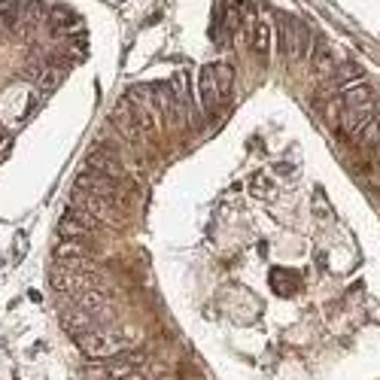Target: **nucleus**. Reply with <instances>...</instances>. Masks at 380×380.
Wrapping results in <instances>:
<instances>
[{"instance_id":"obj_8","label":"nucleus","mask_w":380,"mask_h":380,"mask_svg":"<svg viewBox=\"0 0 380 380\" xmlns=\"http://www.w3.org/2000/svg\"><path fill=\"white\" fill-rule=\"evenodd\" d=\"M86 167L89 171H98V174H104V176H113V180H122V174H125V167L119 162V155H116L113 149H95L91 155L86 158Z\"/></svg>"},{"instance_id":"obj_19","label":"nucleus","mask_w":380,"mask_h":380,"mask_svg":"<svg viewBox=\"0 0 380 380\" xmlns=\"http://www.w3.org/2000/svg\"><path fill=\"white\" fill-rule=\"evenodd\" d=\"M252 195H256V198H274V183L268 180L265 174L252 176Z\"/></svg>"},{"instance_id":"obj_15","label":"nucleus","mask_w":380,"mask_h":380,"mask_svg":"<svg viewBox=\"0 0 380 380\" xmlns=\"http://www.w3.org/2000/svg\"><path fill=\"white\" fill-rule=\"evenodd\" d=\"M210 70H213V82H216V91H219V100H225L228 95H231V86H234V70L225 61L210 64Z\"/></svg>"},{"instance_id":"obj_2","label":"nucleus","mask_w":380,"mask_h":380,"mask_svg":"<svg viewBox=\"0 0 380 380\" xmlns=\"http://www.w3.org/2000/svg\"><path fill=\"white\" fill-rule=\"evenodd\" d=\"M280 52L289 61H301L310 52V31L295 19H280Z\"/></svg>"},{"instance_id":"obj_9","label":"nucleus","mask_w":380,"mask_h":380,"mask_svg":"<svg viewBox=\"0 0 380 380\" xmlns=\"http://www.w3.org/2000/svg\"><path fill=\"white\" fill-rule=\"evenodd\" d=\"M61 323H64V328H67L70 335L82 337V335H89L91 328H98V317H95V314H89V310H82V307H76V304H73V307L61 317Z\"/></svg>"},{"instance_id":"obj_17","label":"nucleus","mask_w":380,"mask_h":380,"mask_svg":"<svg viewBox=\"0 0 380 380\" xmlns=\"http://www.w3.org/2000/svg\"><path fill=\"white\" fill-rule=\"evenodd\" d=\"M335 79L341 82L344 91L353 89V86H359V82H365V79H362V70H359L356 64H341V67L335 70Z\"/></svg>"},{"instance_id":"obj_20","label":"nucleus","mask_w":380,"mask_h":380,"mask_svg":"<svg viewBox=\"0 0 380 380\" xmlns=\"http://www.w3.org/2000/svg\"><path fill=\"white\" fill-rule=\"evenodd\" d=\"M122 380H143V374H134V371H131V374H128V377H122Z\"/></svg>"},{"instance_id":"obj_16","label":"nucleus","mask_w":380,"mask_h":380,"mask_svg":"<svg viewBox=\"0 0 380 380\" xmlns=\"http://www.w3.org/2000/svg\"><path fill=\"white\" fill-rule=\"evenodd\" d=\"M58 231L64 234V238H89L95 228H91L89 222H82L79 216L73 213V210H67V216L61 219V225H58Z\"/></svg>"},{"instance_id":"obj_11","label":"nucleus","mask_w":380,"mask_h":380,"mask_svg":"<svg viewBox=\"0 0 380 380\" xmlns=\"http://www.w3.org/2000/svg\"><path fill=\"white\" fill-rule=\"evenodd\" d=\"M73 304L76 307H82V310H89V314H95L98 319L107 314V307H109V298H107V292L104 289H86V292H79V295H73Z\"/></svg>"},{"instance_id":"obj_1","label":"nucleus","mask_w":380,"mask_h":380,"mask_svg":"<svg viewBox=\"0 0 380 380\" xmlns=\"http://www.w3.org/2000/svg\"><path fill=\"white\" fill-rule=\"evenodd\" d=\"M128 347V341L119 335V332H109V328H91L89 335L79 337V350L91 359H113Z\"/></svg>"},{"instance_id":"obj_13","label":"nucleus","mask_w":380,"mask_h":380,"mask_svg":"<svg viewBox=\"0 0 380 380\" xmlns=\"http://www.w3.org/2000/svg\"><path fill=\"white\" fill-rule=\"evenodd\" d=\"M310 64H314V73L319 76V79H328V76L335 79L337 64H335V55H332V49H328V46L314 49V52H310Z\"/></svg>"},{"instance_id":"obj_6","label":"nucleus","mask_w":380,"mask_h":380,"mask_svg":"<svg viewBox=\"0 0 380 380\" xmlns=\"http://www.w3.org/2000/svg\"><path fill=\"white\" fill-rule=\"evenodd\" d=\"M109 122H113V128L122 134L128 143H134L137 140V134H140V128H137V116H134V104L128 98L125 100H119V104L113 107V113H109Z\"/></svg>"},{"instance_id":"obj_4","label":"nucleus","mask_w":380,"mask_h":380,"mask_svg":"<svg viewBox=\"0 0 380 380\" xmlns=\"http://www.w3.org/2000/svg\"><path fill=\"white\" fill-rule=\"evenodd\" d=\"M70 207H73V210H82V213H89V216H95L98 222H107V225H113V222H116L113 201L98 198V195H89V192H82V189H76V192H73Z\"/></svg>"},{"instance_id":"obj_7","label":"nucleus","mask_w":380,"mask_h":380,"mask_svg":"<svg viewBox=\"0 0 380 380\" xmlns=\"http://www.w3.org/2000/svg\"><path fill=\"white\" fill-rule=\"evenodd\" d=\"M24 79L28 82H33V89L37 91H55L58 86H61V79H64V67H55V64H49V67H43V64H33V67H28L24 70Z\"/></svg>"},{"instance_id":"obj_3","label":"nucleus","mask_w":380,"mask_h":380,"mask_svg":"<svg viewBox=\"0 0 380 380\" xmlns=\"http://www.w3.org/2000/svg\"><path fill=\"white\" fill-rule=\"evenodd\" d=\"M377 116V107L374 100H368V104H344L341 107V116H337V125H341L344 131L350 134V137H362V131L368 128V122Z\"/></svg>"},{"instance_id":"obj_14","label":"nucleus","mask_w":380,"mask_h":380,"mask_svg":"<svg viewBox=\"0 0 380 380\" xmlns=\"http://www.w3.org/2000/svg\"><path fill=\"white\" fill-rule=\"evenodd\" d=\"M252 49H256V55L265 61L268 52H271V24L265 19H256L252 22Z\"/></svg>"},{"instance_id":"obj_10","label":"nucleus","mask_w":380,"mask_h":380,"mask_svg":"<svg viewBox=\"0 0 380 380\" xmlns=\"http://www.w3.org/2000/svg\"><path fill=\"white\" fill-rule=\"evenodd\" d=\"M198 104L204 113H210L216 104H219V91H216V82H213V70H210V64L207 67H201V73H198Z\"/></svg>"},{"instance_id":"obj_5","label":"nucleus","mask_w":380,"mask_h":380,"mask_svg":"<svg viewBox=\"0 0 380 380\" xmlns=\"http://www.w3.org/2000/svg\"><path fill=\"white\" fill-rule=\"evenodd\" d=\"M119 180H113V176H104L98 171H86L76 176V189L89 192V195H98V198H107V201H119Z\"/></svg>"},{"instance_id":"obj_12","label":"nucleus","mask_w":380,"mask_h":380,"mask_svg":"<svg viewBox=\"0 0 380 380\" xmlns=\"http://www.w3.org/2000/svg\"><path fill=\"white\" fill-rule=\"evenodd\" d=\"M89 256H91V247L86 243V238H64L55 247V259L58 261H64V259H89Z\"/></svg>"},{"instance_id":"obj_18","label":"nucleus","mask_w":380,"mask_h":380,"mask_svg":"<svg viewBox=\"0 0 380 380\" xmlns=\"http://www.w3.org/2000/svg\"><path fill=\"white\" fill-rule=\"evenodd\" d=\"M113 359H116V362H113V365L107 368V374L113 377V380H122V377H128L131 371H134V365H137V362H140V356H113Z\"/></svg>"}]
</instances>
